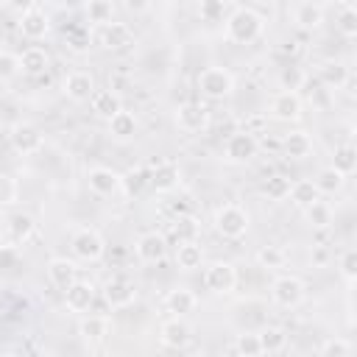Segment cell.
I'll use <instances>...</instances> for the list:
<instances>
[{"instance_id":"obj_1","label":"cell","mask_w":357,"mask_h":357,"mask_svg":"<svg viewBox=\"0 0 357 357\" xmlns=\"http://www.w3.org/2000/svg\"><path fill=\"white\" fill-rule=\"evenodd\" d=\"M262 31H265V17L248 6H240L226 17V39L234 45H251L262 36Z\"/></svg>"},{"instance_id":"obj_2","label":"cell","mask_w":357,"mask_h":357,"mask_svg":"<svg viewBox=\"0 0 357 357\" xmlns=\"http://www.w3.org/2000/svg\"><path fill=\"white\" fill-rule=\"evenodd\" d=\"M212 226H215V231H218L223 240H240V237H245V231H248V226H251V218H248V212H245L243 206L226 204V206H220V209L215 212Z\"/></svg>"},{"instance_id":"obj_3","label":"cell","mask_w":357,"mask_h":357,"mask_svg":"<svg viewBox=\"0 0 357 357\" xmlns=\"http://www.w3.org/2000/svg\"><path fill=\"white\" fill-rule=\"evenodd\" d=\"M198 92L209 100H223L234 92V75L223 67H206L198 73Z\"/></svg>"},{"instance_id":"obj_4","label":"cell","mask_w":357,"mask_h":357,"mask_svg":"<svg viewBox=\"0 0 357 357\" xmlns=\"http://www.w3.org/2000/svg\"><path fill=\"white\" fill-rule=\"evenodd\" d=\"M70 248H73V254H75L78 259H84V262H98V259H103V254H106V240H103V234H100L98 229L81 226V229L73 231Z\"/></svg>"},{"instance_id":"obj_5","label":"cell","mask_w":357,"mask_h":357,"mask_svg":"<svg viewBox=\"0 0 357 357\" xmlns=\"http://www.w3.org/2000/svg\"><path fill=\"white\" fill-rule=\"evenodd\" d=\"M307 296V284L293 276V273H284V276H276L273 284H271V298L276 307H284V310H296Z\"/></svg>"},{"instance_id":"obj_6","label":"cell","mask_w":357,"mask_h":357,"mask_svg":"<svg viewBox=\"0 0 357 357\" xmlns=\"http://www.w3.org/2000/svg\"><path fill=\"white\" fill-rule=\"evenodd\" d=\"M204 284L206 290L218 293V296H229L234 287H237V271L231 262H223V259H215L206 265L204 271Z\"/></svg>"},{"instance_id":"obj_7","label":"cell","mask_w":357,"mask_h":357,"mask_svg":"<svg viewBox=\"0 0 357 357\" xmlns=\"http://www.w3.org/2000/svg\"><path fill=\"white\" fill-rule=\"evenodd\" d=\"M257 151H259V142H257V137H254L251 131H237V134H231V137L226 139V145H223V156H226V162H231V165H245V162H251V159L257 156Z\"/></svg>"},{"instance_id":"obj_8","label":"cell","mask_w":357,"mask_h":357,"mask_svg":"<svg viewBox=\"0 0 357 357\" xmlns=\"http://www.w3.org/2000/svg\"><path fill=\"white\" fill-rule=\"evenodd\" d=\"M8 139H11V148L17 153H22V156L39 153L45 148V137H42V131L33 123H17V126H11Z\"/></svg>"},{"instance_id":"obj_9","label":"cell","mask_w":357,"mask_h":357,"mask_svg":"<svg viewBox=\"0 0 357 357\" xmlns=\"http://www.w3.org/2000/svg\"><path fill=\"white\" fill-rule=\"evenodd\" d=\"M86 184H89V190H92L95 195L109 198V195H117V192L123 190V176H120L117 170H112V167L95 165V167L86 170Z\"/></svg>"},{"instance_id":"obj_10","label":"cell","mask_w":357,"mask_h":357,"mask_svg":"<svg viewBox=\"0 0 357 357\" xmlns=\"http://www.w3.org/2000/svg\"><path fill=\"white\" fill-rule=\"evenodd\" d=\"M301 98H298V92H290V89H282V92H276L273 98H271V109H268V114L273 117V120H279V123H296V120H301Z\"/></svg>"},{"instance_id":"obj_11","label":"cell","mask_w":357,"mask_h":357,"mask_svg":"<svg viewBox=\"0 0 357 357\" xmlns=\"http://www.w3.org/2000/svg\"><path fill=\"white\" fill-rule=\"evenodd\" d=\"M103 298L112 310H126L137 301V284L126 276H114L103 284Z\"/></svg>"},{"instance_id":"obj_12","label":"cell","mask_w":357,"mask_h":357,"mask_svg":"<svg viewBox=\"0 0 357 357\" xmlns=\"http://www.w3.org/2000/svg\"><path fill=\"white\" fill-rule=\"evenodd\" d=\"M192 340V326L184 321V315H173L162 321L159 326V343L167 349H184Z\"/></svg>"},{"instance_id":"obj_13","label":"cell","mask_w":357,"mask_h":357,"mask_svg":"<svg viewBox=\"0 0 357 357\" xmlns=\"http://www.w3.org/2000/svg\"><path fill=\"white\" fill-rule=\"evenodd\" d=\"M134 254H137L139 262L156 265V262H162V259L167 257V243H165V237H162L159 231H145V234L137 237Z\"/></svg>"},{"instance_id":"obj_14","label":"cell","mask_w":357,"mask_h":357,"mask_svg":"<svg viewBox=\"0 0 357 357\" xmlns=\"http://www.w3.org/2000/svg\"><path fill=\"white\" fill-rule=\"evenodd\" d=\"M61 92H64L73 103H86V100L95 95V75L86 73V70H73V73L64 78Z\"/></svg>"},{"instance_id":"obj_15","label":"cell","mask_w":357,"mask_h":357,"mask_svg":"<svg viewBox=\"0 0 357 357\" xmlns=\"http://www.w3.org/2000/svg\"><path fill=\"white\" fill-rule=\"evenodd\" d=\"M17 25H20V33L25 39H31V42H39V39H45L50 33V17L45 11H39V8L20 11V22Z\"/></svg>"},{"instance_id":"obj_16","label":"cell","mask_w":357,"mask_h":357,"mask_svg":"<svg viewBox=\"0 0 357 357\" xmlns=\"http://www.w3.org/2000/svg\"><path fill=\"white\" fill-rule=\"evenodd\" d=\"M176 126L187 134H198L209 126V112L201 103H181L176 109Z\"/></svg>"},{"instance_id":"obj_17","label":"cell","mask_w":357,"mask_h":357,"mask_svg":"<svg viewBox=\"0 0 357 357\" xmlns=\"http://www.w3.org/2000/svg\"><path fill=\"white\" fill-rule=\"evenodd\" d=\"M95 296H98V290H95L92 282L75 279L70 287H64V304H67L70 312H78V315L86 312V310L95 304Z\"/></svg>"},{"instance_id":"obj_18","label":"cell","mask_w":357,"mask_h":357,"mask_svg":"<svg viewBox=\"0 0 357 357\" xmlns=\"http://www.w3.org/2000/svg\"><path fill=\"white\" fill-rule=\"evenodd\" d=\"M33 229H36V223H33V218L28 212H14V215L6 218L3 237H6L8 245H22L33 234Z\"/></svg>"},{"instance_id":"obj_19","label":"cell","mask_w":357,"mask_h":357,"mask_svg":"<svg viewBox=\"0 0 357 357\" xmlns=\"http://www.w3.org/2000/svg\"><path fill=\"white\" fill-rule=\"evenodd\" d=\"M178 178H181V170H178L176 162H153L151 165L148 181L156 192H173L178 187Z\"/></svg>"},{"instance_id":"obj_20","label":"cell","mask_w":357,"mask_h":357,"mask_svg":"<svg viewBox=\"0 0 357 357\" xmlns=\"http://www.w3.org/2000/svg\"><path fill=\"white\" fill-rule=\"evenodd\" d=\"M78 335L86 346H100L112 335V321L106 315H86L78 324Z\"/></svg>"},{"instance_id":"obj_21","label":"cell","mask_w":357,"mask_h":357,"mask_svg":"<svg viewBox=\"0 0 357 357\" xmlns=\"http://www.w3.org/2000/svg\"><path fill=\"white\" fill-rule=\"evenodd\" d=\"M100 45L106 50H123V47L134 45V33H131V28L126 22H114L112 20L106 25H100Z\"/></svg>"},{"instance_id":"obj_22","label":"cell","mask_w":357,"mask_h":357,"mask_svg":"<svg viewBox=\"0 0 357 357\" xmlns=\"http://www.w3.org/2000/svg\"><path fill=\"white\" fill-rule=\"evenodd\" d=\"M47 279H50L59 290H64V287H70V284L78 279V265H75L73 259H67V257H53V259L47 262Z\"/></svg>"},{"instance_id":"obj_23","label":"cell","mask_w":357,"mask_h":357,"mask_svg":"<svg viewBox=\"0 0 357 357\" xmlns=\"http://www.w3.org/2000/svg\"><path fill=\"white\" fill-rule=\"evenodd\" d=\"M137 128H139L137 117H134L131 112H126V109H120V112H114V114L109 117V134H112V139H117V142L134 139V137H137Z\"/></svg>"},{"instance_id":"obj_24","label":"cell","mask_w":357,"mask_h":357,"mask_svg":"<svg viewBox=\"0 0 357 357\" xmlns=\"http://www.w3.org/2000/svg\"><path fill=\"white\" fill-rule=\"evenodd\" d=\"M20 67H22L25 75L39 78V75H45L50 70V56H47V50H42L36 45L33 47H25L22 56H20Z\"/></svg>"},{"instance_id":"obj_25","label":"cell","mask_w":357,"mask_h":357,"mask_svg":"<svg viewBox=\"0 0 357 357\" xmlns=\"http://www.w3.org/2000/svg\"><path fill=\"white\" fill-rule=\"evenodd\" d=\"M89 106H92V112H95L98 117L109 120L114 112L123 109V100H120V95H117L114 89H95V95L89 98Z\"/></svg>"},{"instance_id":"obj_26","label":"cell","mask_w":357,"mask_h":357,"mask_svg":"<svg viewBox=\"0 0 357 357\" xmlns=\"http://www.w3.org/2000/svg\"><path fill=\"white\" fill-rule=\"evenodd\" d=\"M195 307H198V296L192 290H187V287H176V290H170L165 296V310L173 312V315H187Z\"/></svg>"},{"instance_id":"obj_27","label":"cell","mask_w":357,"mask_h":357,"mask_svg":"<svg viewBox=\"0 0 357 357\" xmlns=\"http://www.w3.org/2000/svg\"><path fill=\"white\" fill-rule=\"evenodd\" d=\"M282 151H284V156H290V159H304V156L312 153V137H310L307 131H290V134H284V139H282Z\"/></svg>"},{"instance_id":"obj_28","label":"cell","mask_w":357,"mask_h":357,"mask_svg":"<svg viewBox=\"0 0 357 357\" xmlns=\"http://www.w3.org/2000/svg\"><path fill=\"white\" fill-rule=\"evenodd\" d=\"M318 78L321 84L332 86V89H340L346 81H349V67L343 61H335V59H326L321 67H318Z\"/></svg>"},{"instance_id":"obj_29","label":"cell","mask_w":357,"mask_h":357,"mask_svg":"<svg viewBox=\"0 0 357 357\" xmlns=\"http://www.w3.org/2000/svg\"><path fill=\"white\" fill-rule=\"evenodd\" d=\"M293 20H296L298 28H304V31H315V28H321V22H324V8H321L318 3H312V0H307V3L296 6Z\"/></svg>"},{"instance_id":"obj_30","label":"cell","mask_w":357,"mask_h":357,"mask_svg":"<svg viewBox=\"0 0 357 357\" xmlns=\"http://www.w3.org/2000/svg\"><path fill=\"white\" fill-rule=\"evenodd\" d=\"M201 262H204V248L198 245V240L178 243V248H176V265L181 271H195V268H201Z\"/></svg>"},{"instance_id":"obj_31","label":"cell","mask_w":357,"mask_h":357,"mask_svg":"<svg viewBox=\"0 0 357 357\" xmlns=\"http://www.w3.org/2000/svg\"><path fill=\"white\" fill-rule=\"evenodd\" d=\"M287 198H290L298 209H304V206H310L312 201H318V198H321V192H318L315 181L298 178V181H290V192H287Z\"/></svg>"},{"instance_id":"obj_32","label":"cell","mask_w":357,"mask_h":357,"mask_svg":"<svg viewBox=\"0 0 357 357\" xmlns=\"http://www.w3.org/2000/svg\"><path fill=\"white\" fill-rule=\"evenodd\" d=\"M304 218H307V223L312 226V229H329L332 226V206L326 204V201H312L310 206H304Z\"/></svg>"},{"instance_id":"obj_33","label":"cell","mask_w":357,"mask_h":357,"mask_svg":"<svg viewBox=\"0 0 357 357\" xmlns=\"http://www.w3.org/2000/svg\"><path fill=\"white\" fill-rule=\"evenodd\" d=\"M332 167H335L337 173H343V176H351V173H354V167H357V151H354L351 142H343V145L335 148V153H332Z\"/></svg>"},{"instance_id":"obj_34","label":"cell","mask_w":357,"mask_h":357,"mask_svg":"<svg viewBox=\"0 0 357 357\" xmlns=\"http://www.w3.org/2000/svg\"><path fill=\"white\" fill-rule=\"evenodd\" d=\"M201 234V220L195 215H178L173 220V237L178 243H190V240H198Z\"/></svg>"},{"instance_id":"obj_35","label":"cell","mask_w":357,"mask_h":357,"mask_svg":"<svg viewBox=\"0 0 357 357\" xmlns=\"http://www.w3.org/2000/svg\"><path fill=\"white\" fill-rule=\"evenodd\" d=\"M343 184H346V176H343V173H337L332 165H329V167H324V170L318 173V178H315V187H318V192H321V195H335V192H340V190H343Z\"/></svg>"},{"instance_id":"obj_36","label":"cell","mask_w":357,"mask_h":357,"mask_svg":"<svg viewBox=\"0 0 357 357\" xmlns=\"http://www.w3.org/2000/svg\"><path fill=\"white\" fill-rule=\"evenodd\" d=\"M257 337H259L262 354H276V351H282L287 346V335L279 326H265L262 332H257Z\"/></svg>"},{"instance_id":"obj_37","label":"cell","mask_w":357,"mask_h":357,"mask_svg":"<svg viewBox=\"0 0 357 357\" xmlns=\"http://www.w3.org/2000/svg\"><path fill=\"white\" fill-rule=\"evenodd\" d=\"M84 11H86V20L92 25H106L114 20V3L112 0H86Z\"/></svg>"},{"instance_id":"obj_38","label":"cell","mask_w":357,"mask_h":357,"mask_svg":"<svg viewBox=\"0 0 357 357\" xmlns=\"http://www.w3.org/2000/svg\"><path fill=\"white\" fill-rule=\"evenodd\" d=\"M257 262H259L262 268H268V271H276V268H284L287 254H284L279 245H262V248L257 251Z\"/></svg>"},{"instance_id":"obj_39","label":"cell","mask_w":357,"mask_h":357,"mask_svg":"<svg viewBox=\"0 0 357 357\" xmlns=\"http://www.w3.org/2000/svg\"><path fill=\"white\" fill-rule=\"evenodd\" d=\"M234 351L243 354V357H259L262 354V346H259V337L254 332H243L234 337Z\"/></svg>"},{"instance_id":"obj_40","label":"cell","mask_w":357,"mask_h":357,"mask_svg":"<svg viewBox=\"0 0 357 357\" xmlns=\"http://www.w3.org/2000/svg\"><path fill=\"white\" fill-rule=\"evenodd\" d=\"M262 192H265L271 201H284L287 192H290V178H284V176H271V178H265Z\"/></svg>"},{"instance_id":"obj_41","label":"cell","mask_w":357,"mask_h":357,"mask_svg":"<svg viewBox=\"0 0 357 357\" xmlns=\"http://www.w3.org/2000/svg\"><path fill=\"white\" fill-rule=\"evenodd\" d=\"M20 73H22L20 56L11 50H0V81H14Z\"/></svg>"},{"instance_id":"obj_42","label":"cell","mask_w":357,"mask_h":357,"mask_svg":"<svg viewBox=\"0 0 357 357\" xmlns=\"http://www.w3.org/2000/svg\"><path fill=\"white\" fill-rule=\"evenodd\" d=\"M318 351H321L324 357H349V354L354 351V346H351L349 340H343V337H326Z\"/></svg>"},{"instance_id":"obj_43","label":"cell","mask_w":357,"mask_h":357,"mask_svg":"<svg viewBox=\"0 0 357 357\" xmlns=\"http://www.w3.org/2000/svg\"><path fill=\"white\" fill-rule=\"evenodd\" d=\"M198 14H201L204 22H220L223 14H226V0H201Z\"/></svg>"},{"instance_id":"obj_44","label":"cell","mask_w":357,"mask_h":357,"mask_svg":"<svg viewBox=\"0 0 357 357\" xmlns=\"http://www.w3.org/2000/svg\"><path fill=\"white\" fill-rule=\"evenodd\" d=\"M17 198H20L17 178L8 173H0V206H11V204H17Z\"/></svg>"},{"instance_id":"obj_45","label":"cell","mask_w":357,"mask_h":357,"mask_svg":"<svg viewBox=\"0 0 357 357\" xmlns=\"http://www.w3.org/2000/svg\"><path fill=\"white\" fill-rule=\"evenodd\" d=\"M337 268H340V276L346 279V284H354V279H357V251L354 248H346L340 254Z\"/></svg>"},{"instance_id":"obj_46","label":"cell","mask_w":357,"mask_h":357,"mask_svg":"<svg viewBox=\"0 0 357 357\" xmlns=\"http://www.w3.org/2000/svg\"><path fill=\"white\" fill-rule=\"evenodd\" d=\"M337 28H340V33L349 36V39L357 36V11L346 6V8L340 11V17H337Z\"/></svg>"},{"instance_id":"obj_47","label":"cell","mask_w":357,"mask_h":357,"mask_svg":"<svg viewBox=\"0 0 357 357\" xmlns=\"http://www.w3.org/2000/svg\"><path fill=\"white\" fill-rule=\"evenodd\" d=\"M279 81H282V89L296 92V89L304 84V73H301L298 67H284V70H282V75H279Z\"/></svg>"},{"instance_id":"obj_48","label":"cell","mask_w":357,"mask_h":357,"mask_svg":"<svg viewBox=\"0 0 357 357\" xmlns=\"http://www.w3.org/2000/svg\"><path fill=\"white\" fill-rule=\"evenodd\" d=\"M123 6L131 11V14H142L151 8V0H123Z\"/></svg>"},{"instance_id":"obj_49","label":"cell","mask_w":357,"mask_h":357,"mask_svg":"<svg viewBox=\"0 0 357 357\" xmlns=\"http://www.w3.org/2000/svg\"><path fill=\"white\" fill-rule=\"evenodd\" d=\"M33 3H36V0H8V6H11V8H17V11L33 8Z\"/></svg>"},{"instance_id":"obj_50","label":"cell","mask_w":357,"mask_h":357,"mask_svg":"<svg viewBox=\"0 0 357 357\" xmlns=\"http://www.w3.org/2000/svg\"><path fill=\"white\" fill-rule=\"evenodd\" d=\"M312 3H318V6H326V3H335V0H312Z\"/></svg>"},{"instance_id":"obj_51","label":"cell","mask_w":357,"mask_h":357,"mask_svg":"<svg viewBox=\"0 0 357 357\" xmlns=\"http://www.w3.org/2000/svg\"><path fill=\"white\" fill-rule=\"evenodd\" d=\"M337 3H343V6H349V3H351V0H337Z\"/></svg>"}]
</instances>
